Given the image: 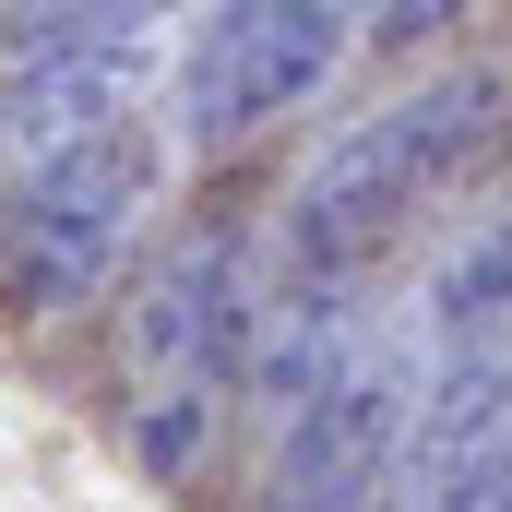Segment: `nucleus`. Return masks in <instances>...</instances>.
I'll return each mask as SVG.
<instances>
[{"label":"nucleus","mask_w":512,"mask_h":512,"mask_svg":"<svg viewBox=\"0 0 512 512\" xmlns=\"http://www.w3.org/2000/svg\"><path fill=\"white\" fill-rule=\"evenodd\" d=\"M405 429H417V346L370 334L334 382L286 417V489L274 512H382V477L405 465Z\"/></svg>","instance_id":"423d86ee"},{"label":"nucleus","mask_w":512,"mask_h":512,"mask_svg":"<svg viewBox=\"0 0 512 512\" xmlns=\"http://www.w3.org/2000/svg\"><path fill=\"white\" fill-rule=\"evenodd\" d=\"M358 36H370V0H215L191 48L167 60V131L191 155H227L298 96H322V72Z\"/></svg>","instance_id":"7ed1b4c3"},{"label":"nucleus","mask_w":512,"mask_h":512,"mask_svg":"<svg viewBox=\"0 0 512 512\" xmlns=\"http://www.w3.org/2000/svg\"><path fill=\"white\" fill-rule=\"evenodd\" d=\"M501 120H512L501 72H429L417 96H393L382 120H358L298 191H286V262H298V274H358L441 179H465V167L501 143Z\"/></svg>","instance_id":"f257e3e1"},{"label":"nucleus","mask_w":512,"mask_h":512,"mask_svg":"<svg viewBox=\"0 0 512 512\" xmlns=\"http://www.w3.org/2000/svg\"><path fill=\"white\" fill-rule=\"evenodd\" d=\"M179 0H12L0 12V48H96V36H167Z\"/></svg>","instance_id":"6e6552de"},{"label":"nucleus","mask_w":512,"mask_h":512,"mask_svg":"<svg viewBox=\"0 0 512 512\" xmlns=\"http://www.w3.org/2000/svg\"><path fill=\"white\" fill-rule=\"evenodd\" d=\"M251 322H262V286L239 239H179L120 298V417L155 477H191L215 393L251 370Z\"/></svg>","instance_id":"f03ea898"},{"label":"nucleus","mask_w":512,"mask_h":512,"mask_svg":"<svg viewBox=\"0 0 512 512\" xmlns=\"http://www.w3.org/2000/svg\"><path fill=\"white\" fill-rule=\"evenodd\" d=\"M465 12H477V0H370V36H358V48H382V60H417V48H429V36H453Z\"/></svg>","instance_id":"9d476101"},{"label":"nucleus","mask_w":512,"mask_h":512,"mask_svg":"<svg viewBox=\"0 0 512 512\" xmlns=\"http://www.w3.org/2000/svg\"><path fill=\"white\" fill-rule=\"evenodd\" d=\"M143 203H155V131L143 120H120L108 143L60 155L36 179H12V203H0V286H12V310L60 322L96 286H120V251L143 227Z\"/></svg>","instance_id":"20e7f679"},{"label":"nucleus","mask_w":512,"mask_h":512,"mask_svg":"<svg viewBox=\"0 0 512 512\" xmlns=\"http://www.w3.org/2000/svg\"><path fill=\"white\" fill-rule=\"evenodd\" d=\"M512 405V203L453 239L441 286H429V346H417V429H405V489L429 512V489L453 477V453Z\"/></svg>","instance_id":"39448f33"},{"label":"nucleus","mask_w":512,"mask_h":512,"mask_svg":"<svg viewBox=\"0 0 512 512\" xmlns=\"http://www.w3.org/2000/svg\"><path fill=\"white\" fill-rule=\"evenodd\" d=\"M155 36H96V48H24L12 60V84H0V191L12 179H36V167H60V155H84V143H108L120 120H143V96H155Z\"/></svg>","instance_id":"0eeeda50"},{"label":"nucleus","mask_w":512,"mask_h":512,"mask_svg":"<svg viewBox=\"0 0 512 512\" xmlns=\"http://www.w3.org/2000/svg\"><path fill=\"white\" fill-rule=\"evenodd\" d=\"M429 512H512V405L453 453V477L429 489Z\"/></svg>","instance_id":"1a4fd4ad"}]
</instances>
